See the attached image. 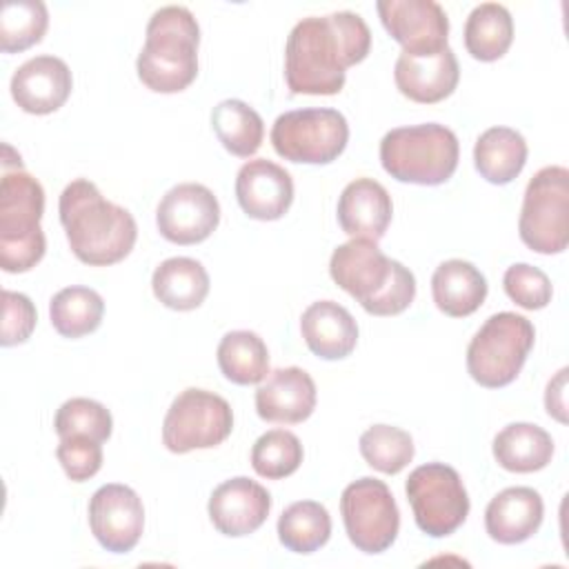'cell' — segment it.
Instances as JSON below:
<instances>
[{
	"mask_svg": "<svg viewBox=\"0 0 569 569\" xmlns=\"http://www.w3.org/2000/svg\"><path fill=\"white\" fill-rule=\"evenodd\" d=\"M371 31L353 11L311 16L296 22L284 47V78L291 93L333 96L347 69L367 58Z\"/></svg>",
	"mask_w": 569,
	"mask_h": 569,
	"instance_id": "obj_1",
	"label": "cell"
},
{
	"mask_svg": "<svg viewBox=\"0 0 569 569\" xmlns=\"http://www.w3.org/2000/svg\"><path fill=\"white\" fill-rule=\"evenodd\" d=\"M58 211L69 247L80 262L107 267L131 253L138 238L133 216L124 207L104 200L91 180L69 182L60 193Z\"/></svg>",
	"mask_w": 569,
	"mask_h": 569,
	"instance_id": "obj_2",
	"label": "cell"
},
{
	"mask_svg": "<svg viewBox=\"0 0 569 569\" xmlns=\"http://www.w3.org/2000/svg\"><path fill=\"white\" fill-rule=\"evenodd\" d=\"M329 273L371 316L402 313L416 298L413 273L402 262L387 258L376 240L351 238L336 247Z\"/></svg>",
	"mask_w": 569,
	"mask_h": 569,
	"instance_id": "obj_3",
	"label": "cell"
},
{
	"mask_svg": "<svg viewBox=\"0 0 569 569\" xmlns=\"http://www.w3.org/2000/svg\"><path fill=\"white\" fill-rule=\"evenodd\" d=\"M200 27L187 7L153 11L136 69L140 82L156 93H178L198 76Z\"/></svg>",
	"mask_w": 569,
	"mask_h": 569,
	"instance_id": "obj_4",
	"label": "cell"
},
{
	"mask_svg": "<svg viewBox=\"0 0 569 569\" xmlns=\"http://www.w3.org/2000/svg\"><path fill=\"white\" fill-rule=\"evenodd\" d=\"M44 189L22 167H2L0 180V267L7 273L33 269L47 249L40 218Z\"/></svg>",
	"mask_w": 569,
	"mask_h": 569,
	"instance_id": "obj_5",
	"label": "cell"
},
{
	"mask_svg": "<svg viewBox=\"0 0 569 569\" xmlns=\"http://www.w3.org/2000/svg\"><path fill=\"white\" fill-rule=\"evenodd\" d=\"M458 156L456 133L438 122L398 127L380 140L382 169L400 182L442 184L453 176Z\"/></svg>",
	"mask_w": 569,
	"mask_h": 569,
	"instance_id": "obj_6",
	"label": "cell"
},
{
	"mask_svg": "<svg viewBox=\"0 0 569 569\" xmlns=\"http://www.w3.org/2000/svg\"><path fill=\"white\" fill-rule=\"evenodd\" d=\"M536 340L533 325L513 311H500L485 320L467 347L469 376L487 387H507L520 373Z\"/></svg>",
	"mask_w": 569,
	"mask_h": 569,
	"instance_id": "obj_7",
	"label": "cell"
},
{
	"mask_svg": "<svg viewBox=\"0 0 569 569\" xmlns=\"http://www.w3.org/2000/svg\"><path fill=\"white\" fill-rule=\"evenodd\" d=\"M520 240L536 253H560L569 242V171L542 167L527 184L518 220Z\"/></svg>",
	"mask_w": 569,
	"mask_h": 569,
	"instance_id": "obj_8",
	"label": "cell"
},
{
	"mask_svg": "<svg viewBox=\"0 0 569 569\" xmlns=\"http://www.w3.org/2000/svg\"><path fill=\"white\" fill-rule=\"evenodd\" d=\"M347 140V118L329 107L280 113L271 127V144L289 162L329 164L345 151Z\"/></svg>",
	"mask_w": 569,
	"mask_h": 569,
	"instance_id": "obj_9",
	"label": "cell"
},
{
	"mask_svg": "<svg viewBox=\"0 0 569 569\" xmlns=\"http://www.w3.org/2000/svg\"><path fill=\"white\" fill-rule=\"evenodd\" d=\"M413 520L431 538L451 536L469 513V496L460 473L445 462L416 467L405 485Z\"/></svg>",
	"mask_w": 569,
	"mask_h": 569,
	"instance_id": "obj_10",
	"label": "cell"
},
{
	"mask_svg": "<svg viewBox=\"0 0 569 569\" xmlns=\"http://www.w3.org/2000/svg\"><path fill=\"white\" fill-rule=\"evenodd\" d=\"M233 429L231 405L207 389L180 391L162 422V442L171 453L211 449L229 438Z\"/></svg>",
	"mask_w": 569,
	"mask_h": 569,
	"instance_id": "obj_11",
	"label": "cell"
},
{
	"mask_svg": "<svg viewBox=\"0 0 569 569\" xmlns=\"http://www.w3.org/2000/svg\"><path fill=\"white\" fill-rule=\"evenodd\" d=\"M340 513L351 545L365 553L387 551L400 529V511L389 487L378 478H360L345 487Z\"/></svg>",
	"mask_w": 569,
	"mask_h": 569,
	"instance_id": "obj_12",
	"label": "cell"
},
{
	"mask_svg": "<svg viewBox=\"0 0 569 569\" xmlns=\"http://www.w3.org/2000/svg\"><path fill=\"white\" fill-rule=\"evenodd\" d=\"M218 222V198L209 187L198 182L171 187L156 209L158 231L173 244H198L216 231Z\"/></svg>",
	"mask_w": 569,
	"mask_h": 569,
	"instance_id": "obj_13",
	"label": "cell"
},
{
	"mask_svg": "<svg viewBox=\"0 0 569 569\" xmlns=\"http://www.w3.org/2000/svg\"><path fill=\"white\" fill-rule=\"evenodd\" d=\"M89 527L107 551H131L144 529L140 496L127 485H102L89 500Z\"/></svg>",
	"mask_w": 569,
	"mask_h": 569,
	"instance_id": "obj_14",
	"label": "cell"
},
{
	"mask_svg": "<svg viewBox=\"0 0 569 569\" xmlns=\"http://www.w3.org/2000/svg\"><path fill=\"white\" fill-rule=\"evenodd\" d=\"M387 33L407 53L438 51L447 47L449 18L433 0H380L376 4Z\"/></svg>",
	"mask_w": 569,
	"mask_h": 569,
	"instance_id": "obj_15",
	"label": "cell"
},
{
	"mask_svg": "<svg viewBox=\"0 0 569 569\" xmlns=\"http://www.w3.org/2000/svg\"><path fill=\"white\" fill-rule=\"evenodd\" d=\"M458 78L460 67L449 44L438 51H402L393 67V80L398 91L420 104H433L451 96Z\"/></svg>",
	"mask_w": 569,
	"mask_h": 569,
	"instance_id": "obj_16",
	"label": "cell"
},
{
	"mask_svg": "<svg viewBox=\"0 0 569 569\" xmlns=\"http://www.w3.org/2000/svg\"><path fill=\"white\" fill-rule=\"evenodd\" d=\"M207 509L220 533L240 538L262 527L271 509V496L260 482L238 476L213 489Z\"/></svg>",
	"mask_w": 569,
	"mask_h": 569,
	"instance_id": "obj_17",
	"label": "cell"
},
{
	"mask_svg": "<svg viewBox=\"0 0 569 569\" xmlns=\"http://www.w3.org/2000/svg\"><path fill=\"white\" fill-rule=\"evenodd\" d=\"M236 198L249 218L278 220L293 202V180L284 167L267 158H256L240 167Z\"/></svg>",
	"mask_w": 569,
	"mask_h": 569,
	"instance_id": "obj_18",
	"label": "cell"
},
{
	"mask_svg": "<svg viewBox=\"0 0 569 569\" xmlns=\"http://www.w3.org/2000/svg\"><path fill=\"white\" fill-rule=\"evenodd\" d=\"M71 87V69L56 56L29 58L11 76V96L16 104L36 116L58 111L67 102Z\"/></svg>",
	"mask_w": 569,
	"mask_h": 569,
	"instance_id": "obj_19",
	"label": "cell"
},
{
	"mask_svg": "<svg viewBox=\"0 0 569 569\" xmlns=\"http://www.w3.org/2000/svg\"><path fill=\"white\" fill-rule=\"evenodd\" d=\"M316 409V382L300 367H280L256 389V411L267 422L298 425Z\"/></svg>",
	"mask_w": 569,
	"mask_h": 569,
	"instance_id": "obj_20",
	"label": "cell"
},
{
	"mask_svg": "<svg viewBox=\"0 0 569 569\" xmlns=\"http://www.w3.org/2000/svg\"><path fill=\"white\" fill-rule=\"evenodd\" d=\"M391 216V196L373 178H356L340 193L338 222L351 238H367L378 242L385 236Z\"/></svg>",
	"mask_w": 569,
	"mask_h": 569,
	"instance_id": "obj_21",
	"label": "cell"
},
{
	"mask_svg": "<svg viewBox=\"0 0 569 569\" xmlns=\"http://www.w3.org/2000/svg\"><path fill=\"white\" fill-rule=\"evenodd\" d=\"M545 505L531 487L502 489L485 509V529L500 545H518L529 540L542 525Z\"/></svg>",
	"mask_w": 569,
	"mask_h": 569,
	"instance_id": "obj_22",
	"label": "cell"
},
{
	"mask_svg": "<svg viewBox=\"0 0 569 569\" xmlns=\"http://www.w3.org/2000/svg\"><path fill=\"white\" fill-rule=\"evenodd\" d=\"M300 331L309 351L322 360L347 358L358 342L353 316L333 300L311 302L302 311Z\"/></svg>",
	"mask_w": 569,
	"mask_h": 569,
	"instance_id": "obj_23",
	"label": "cell"
},
{
	"mask_svg": "<svg viewBox=\"0 0 569 569\" xmlns=\"http://www.w3.org/2000/svg\"><path fill=\"white\" fill-rule=\"evenodd\" d=\"M431 296L442 313L465 318L485 302L487 280L471 262L451 258L436 267L431 276Z\"/></svg>",
	"mask_w": 569,
	"mask_h": 569,
	"instance_id": "obj_24",
	"label": "cell"
},
{
	"mask_svg": "<svg viewBox=\"0 0 569 569\" xmlns=\"http://www.w3.org/2000/svg\"><path fill=\"white\" fill-rule=\"evenodd\" d=\"M153 296L169 309L191 311L200 307L209 293V273L193 258H167L151 276Z\"/></svg>",
	"mask_w": 569,
	"mask_h": 569,
	"instance_id": "obj_25",
	"label": "cell"
},
{
	"mask_svg": "<svg viewBox=\"0 0 569 569\" xmlns=\"http://www.w3.org/2000/svg\"><path fill=\"white\" fill-rule=\"evenodd\" d=\"M553 440L551 436L531 422L507 425L493 438L496 462L513 473L540 471L551 462Z\"/></svg>",
	"mask_w": 569,
	"mask_h": 569,
	"instance_id": "obj_26",
	"label": "cell"
},
{
	"mask_svg": "<svg viewBox=\"0 0 569 569\" xmlns=\"http://www.w3.org/2000/svg\"><path fill=\"white\" fill-rule=\"evenodd\" d=\"M527 162V142L511 127H491L473 144V164L491 184H507Z\"/></svg>",
	"mask_w": 569,
	"mask_h": 569,
	"instance_id": "obj_27",
	"label": "cell"
},
{
	"mask_svg": "<svg viewBox=\"0 0 569 569\" xmlns=\"http://www.w3.org/2000/svg\"><path fill=\"white\" fill-rule=\"evenodd\" d=\"M513 40V20L507 7L482 2L471 9L465 22V47L482 62H493L507 53Z\"/></svg>",
	"mask_w": 569,
	"mask_h": 569,
	"instance_id": "obj_28",
	"label": "cell"
},
{
	"mask_svg": "<svg viewBox=\"0 0 569 569\" xmlns=\"http://www.w3.org/2000/svg\"><path fill=\"white\" fill-rule=\"evenodd\" d=\"M211 127L222 147L238 158L253 156L264 138V122L260 113L236 98L222 100L213 107Z\"/></svg>",
	"mask_w": 569,
	"mask_h": 569,
	"instance_id": "obj_29",
	"label": "cell"
},
{
	"mask_svg": "<svg viewBox=\"0 0 569 569\" xmlns=\"http://www.w3.org/2000/svg\"><path fill=\"white\" fill-rule=\"evenodd\" d=\"M218 367L236 385L262 382L269 373V351L253 331H229L218 345Z\"/></svg>",
	"mask_w": 569,
	"mask_h": 569,
	"instance_id": "obj_30",
	"label": "cell"
},
{
	"mask_svg": "<svg viewBox=\"0 0 569 569\" xmlns=\"http://www.w3.org/2000/svg\"><path fill=\"white\" fill-rule=\"evenodd\" d=\"M104 300L89 287H64L49 302L53 329L64 338H82L96 331L102 322Z\"/></svg>",
	"mask_w": 569,
	"mask_h": 569,
	"instance_id": "obj_31",
	"label": "cell"
},
{
	"mask_svg": "<svg viewBox=\"0 0 569 569\" xmlns=\"http://www.w3.org/2000/svg\"><path fill=\"white\" fill-rule=\"evenodd\" d=\"M331 536V516L316 500H298L278 518V538L293 553H313Z\"/></svg>",
	"mask_w": 569,
	"mask_h": 569,
	"instance_id": "obj_32",
	"label": "cell"
},
{
	"mask_svg": "<svg viewBox=\"0 0 569 569\" xmlns=\"http://www.w3.org/2000/svg\"><path fill=\"white\" fill-rule=\"evenodd\" d=\"M49 24L42 0H9L0 11V49L4 53L24 51L40 42Z\"/></svg>",
	"mask_w": 569,
	"mask_h": 569,
	"instance_id": "obj_33",
	"label": "cell"
},
{
	"mask_svg": "<svg viewBox=\"0 0 569 569\" xmlns=\"http://www.w3.org/2000/svg\"><path fill=\"white\" fill-rule=\"evenodd\" d=\"M360 453L380 473H398L413 460V440L405 429L373 425L360 436Z\"/></svg>",
	"mask_w": 569,
	"mask_h": 569,
	"instance_id": "obj_34",
	"label": "cell"
},
{
	"mask_svg": "<svg viewBox=\"0 0 569 569\" xmlns=\"http://www.w3.org/2000/svg\"><path fill=\"white\" fill-rule=\"evenodd\" d=\"M302 462V445L296 433L287 429H271L262 433L251 447V467L258 476L280 480L291 476Z\"/></svg>",
	"mask_w": 569,
	"mask_h": 569,
	"instance_id": "obj_35",
	"label": "cell"
},
{
	"mask_svg": "<svg viewBox=\"0 0 569 569\" xmlns=\"http://www.w3.org/2000/svg\"><path fill=\"white\" fill-rule=\"evenodd\" d=\"M56 433L60 438L69 436H87L98 442L109 440L113 420L104 405L91 398H71L60 405L53 418Z\"/></svg>",
	"mask_w": 569,
	"mask_h": 569,
	"instance_id": "obj_36",
	"label": "cell"
},
{
	"mask_svg": "<svg viewBox=\"0 0 569 569\" xmlns=\"http://www.w3.org/2000/svg\"><path fill=\"white\" fill-rule=\"evenodd\" d=\"M502 287L505 293L522 309H542L551 302V280L547 278V273L538 267H531L527 262H518L511 264L505 271L502 278Z\"/></svg>",
	"mask_w": 569,
	"mask_h": 569,
	"instance_id": "obj_37",
	"label": "cell"
},
{
	"mask_svg": "<svg viewBox=\"0 0 569 569\" xmlns=\"http://www.w3.org/2000/svg\"><path fill=\"white\" fill-rule=\"evenodd\" d=\"M56 456L67 478L73 482H84L93 478L102 467V447L98 440L87 436L60 438Z\"/></svg>",
	"mask_w": 569,
	"mask_h": 569,
	"instance_id": "obj_38",
	"label": "cell"
},
{
	"mask_svg": "<svg viewBox=\"0 0 569 569\" xmlns=\"http://www.w3.org/2000/svg\"><path fill=\"white\" fill-rule=\"evenodd\" d=\"M36 307L33 302L18 291H2V333H0V345L2 347H13L24 342L33 327H36Z\"/></svg>",
	"mask_w": 569,
	"mask_h": 569,
	"instance_id": "obj_39",
	"label": "cell"
},
{
	"mask_svg": "<svg viewBox=\"0 0 569 569\" xmlns=\"http://www.w3.org/2000/svg\"><path fill=\"white\" fill-rule=\"evenodd\" d=\"M565 387H567V369H560L553 380L547 385L545 407L547 413L560 422H567V402H565Z\"/></svg>",
	"mask_w": 569,
	"mask_h": 569,
	"instance_id": "obj_40",
	"label": "cell"
}]
</instances>
